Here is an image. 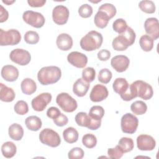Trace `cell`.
<instances>
[{
    "mask_svg": "<svg viewBox=\"0 0 159 159\" xmlns=\"http://www.w3.org/2000/svg\"><path fill=\"white\" fill-rule=\"evenodd\" d=\"M1 9H0V22L2 23L5 21H6L9 17V14L8 12L6 9L4 8V7L1 5Z\"/></svg>",
    "mask_w": 159,
    "mask_h": 159,
    "instance_id": "cell-50",
    "label": "cell"
},
{
    "mask_svg": "<svg viewBox=\"0 0 159 159\" xmlns=\"http://www.w3.org/2000/svg\"><path fill=\"white\" fill-rule=\"evenodd\" d=\"M130 109L134 114L142 115L147 112V106L142 101H136L131 104Z\"/></svg>",
    "mask_w": 159,
    "mask_h": 159,
    "instance_id": "cell-31",
    "label": "cell"
},
{
    "mask_svg": "<svg viewBox=\"0 0 159 159\" xmlns=\"http://www.w3.org/2000/svg\"><path fill=\"white\" fill-rule=\"evenodd\" d=\"M154 40L148 35H143L139 40V44L141 48L145 52H150L153 47Z\"/></svg>",
    "mask_w": 159,
    "mask_h": 159,
    "instance_id": "cell-30",
    "label": "cell"
},
{
    "mask_svg": "<svg viewBox=\"0 0 159 159\" xmlns=\"http://www.w3.org/2000/svg\"><path fill=\"white\" fill-rule=\"evenodd\" d=\"M130 86L136 97H139L144 100L151 99L153 95V91L152 86L148 83L137 80L133 82Z\"/></svg>",
    "mask_w": 159,
    "mask_h": 159,
    "instance_id": "cell-3",
    "label": "cell"
},
{
    "mask_svg": "<svg viewBox=\"0 0 159 159\" xmlns=\"http://www.w3.org/2000/svg\"><path fill=\"white\" fill-rule=\"evenodd\" d=\"M63 137L65 142L67 143H73L77 142L79 134L75 128L73 127H69L63 130Z\"/></svg>",
    "mask_w": 159,
    "mask_h": 159,
    "instance_id": "cell-27",
    "label": "cell"
},
{
    "mask_svg": "<svg viewBox=\"0 0 159 159\" xmlns=\"http://www.w3.org/2000/svg\"><path fill=\"white\" fill-rule=\"evenodd\" d=\"M17 152L16 145L12 142H6L1 146V152L2 155L7 158L13 157Z\"/></svg>",
    "mask_w": 159,
    "mask_h": 159,
    "instance_id": "cell-28",
    "label": "cell"
},
{
    "mask_svg": "<svg viewBox=\"0 0 159 159\" xmlns=\"http://www.w3.org/2000/svg\"><path fill=\"white\" fill-rule=\"evenodd\" d=\"M96 71L93 67H87L82 71V79L86 83H90L95 79Z\"/></svg>",
    "mask_w": 159,
    "mask_h": 159,
    "instance_id": "cell-36",
    "label": "cell"
},
{
    "mask_svg": "<svg viewBox=\"0 0 159 159\" xmlns=\"http://www.w3.org/2000/svg\"><path fill=\"white\" fill-rule=\"evenodd\" d=\"M9 58L12 61L20 66L28 65L31 60L30 53L22 48H16L12 50L10 53Z\"/></svg>",
    "mask_w": 159,
    "mask_h": 159,
    "instance_id": "cell-10",
    "label": "cell"
},
{
    "mask_svg": "<svg viewBox=\"0 0 159 159\" xmlns=\"http://www.w3.org/2000/svg\"><path fill=\"white\" fill-rule=\"evenodd\" d=\"M93 12V7L88 4L81 5L78 9V14L83 18H88L91 17Z\"/></svg>",
    "mask_w": 159,
    "mask_h": 159,
    "instance_id": "cell-43",
    "label": "cell"
},
{
    "mask_svg": "<svg viewBox=\"0 0 159 159\" xmlns=\"http://www.w3.org/2000/svg\"><path fill=\"white\" fill-rule=\"evenodd\" d=\"M14 109L15 112L17 114L21 115V116L25 115L29 111L28 104L25 101H24L23 100L18 101L14 105Z\"/></svg>",
    "mask_w": 159,
    "mask_h": 159,
    "instance_id": "cell-41",
    "label": "cell"
},
{
    "mask_svg": "<svg viewBox=\"0 0 159 159\" xmlns=\"http://www.w3.org/2000/svg\"><path fill=\"white\" fill-rule=\"evenodd\" d=\"M56 102L66 112H73L78 107L76 101L67 93L58 94L56 98Z\"/></svg>",
    "mask_w": 159,
    "mask_h": 159,
    "instance_id": "cell-6",
    "label": "cell"
},
{
    "mask_svg": "<svg viewBox=\"0 0 159 159\" xmlns=\"http://www.w3.org/2000/svg\"><path fill=\"white\" fill-rule=\"evenodd\" d=\"M118 145L124 152V153H127L132 151L134 147V141L129 137H122L118 143Z\"/></svg>",
    "mask_w": 159,
    "mask_h": 159,
    "instance_id": "cell-32",
    "label": "cell"
},
{
    "mask_svg": "<svg viewBox=\"0 0 159 159\" xmlns=\"http://www.w3.org/2000/svg\"><path fill=\"white\" fill-rule=\"evenodd\" d=\"M20 88L22 93L27 95H31L36 91L37 84L31 78H25L20 84Z\"/></svg>",
    "mask_w": 159,
    "mask_h": 159,
    "instance_id": "cell-23",
    "label": "cell"
},
{
    "mask_svg": "<svg viewBox=\"0 0 159 159\" xmlns=\"http://www.w3.org/2000/svg\"><path fill=\"white\" fill-rule=\"evenodd\" d=\"M52 96L49 93H43L34 98L31 102L33 109L37 112L43 111L51 102Z\"/></svg>",
    "mask_w": 159,
    "mask_h": 159,
    "instance_id": "cell-12",
    "label": "cell"
},
{
    "mask_svg": "<svg viewBox=\"0 0 159 159\" xmlns=\"http://www.w3.org/2000/svg\"><path fill=\"white\" fill-rule=\"evenodd\" d=\"M98 11H102L106 12L110 19H112L115 16L117 12V10L116 7L110 3H104L102 4L98 9Z\"/></svg>",
    "mask_w": 159,
    "mask_h": 159,
    "instance_id": "cell-42",
    "label": "cell"
},
{
    "mask_svg": "<svg viewBox=\"0 0 159 159\" xmlns=\"http://www.w3.org/2000/svg\"><path fill=\"white\" fill-rule=\"evenodd\" d=\"M112 45L113 48L116 51H124L129 47L120 35H118L114 39L112 42Z\"/></svg>",
    "mask_w": 159,
    "mask_h": 159,
    "instance_id": "cell-39",
    "label": "cell"
},
{
    "mask_svg": "<svg viewBox=\"0 0 159 159\" xmlns=\"http://www.w3.org/2000/svg\"><path fill=\"white\" fill-rule=\"evenodd\" d=\"M57 47L62 51H68L73 46V39L68 34L62 33L58 35L56 40Z\"/></svg>",
    "mask_w": 159,
    "mask_h": 159,
    "instance_id": "cell-19",
    "label": "cell"
},
{
    "mask_svg": "<svg viewBox=\"0 0 159 159\" xmlns=\"http://www.w3.org/2000/svg\"><path fill=\"white\" fill-rule=\"evenodd\" d=\"M24 40L28 44H36L39 41V35L35 31H27L24 35Z\"/></svg>",
    "mask_w": 159,
    "mask_h": 159,
    "instance_id": "cell-40",
    "label": "cell"
},
{
    "mask_svg": "<svg viewBox=\"0 0 159 159\" xmlns=\"http://www.w3.org/2000/svg\"><path fill=\"white\" fill-rule=\"evenodd\" d=\"M130 60L127 56L119 55L112 58L111 65L112 67L117 72L122 73L125 71L129 67Z\"/></svg>",
    "mask_w": 159,
    "mask_h": 159,
    "instance_id": "cell-17",
    "label": "cell"
},
{
    "mask_svg": "<svg viewBox=\"0 0 159 159\" xmlns=\"http://www.w3.org/2000/svg\"><path fill=\"white\" fill-rule=\"evenodd\" d=\"M84 154V151L81 148L74 147L69 151L68 157L70 159H81L83 158Z\"/></svg>",
    "mask_w": 159,
    "mask_h": 159,
    "instance_id": "cell-45",
    "label": "cell"
},
{
    "mask_svg": "<svg viewBox=\"0 0 159 159\" xmlns=\"http://www.w3.org/2000/svg\"><path fill=\"white\" fill-rule=\"evenodd\" d=\"M25 124L27 128L32 131H38L42 125L41 119L35 116H30L25 120Z\"/></svg>",
    "mask_w": 159,
    "mask_h": 159,
    "instance_id": "cell-26",
    "label": "cell"
},
{
    "mask_svg": "<svg viewBox=\"0 0 159 159\" xmlns=\"http://www.w3.org/2000/svg\"><path fill=\"white\" fill-rule=\"evenodd\" d=\"M53 120V122L58 127H63L66 125L68 122V117L63 114H60V116Z\"/></svg>",
    "mask_w": 159,
    "mask_h": 159,
    "instance_id": "cell-46",
    "label": "cell"
},
{
    "mask_svg": "<svg viewBox=\"0 0 159 159\" xmlns=\"http://www.w3.org/2000/svg\"><path fill=\"white\" fill-rule=\"evenodd\" d=\"M139 7L142 12L147 14H153L155 12L156 7L155 3L152 1L143 0L140 1Z\"/></svg>",
    "mask_w": 159,
    "mask_h": 159,
    "instance_id": "cell-33",
    "label": "cell"
},
{
    "mask_svg": "<svg viewBox=\"0 0 159 159\" xmlns=\"http://www.w3.org/2000/svg\"><path fill=\"white\" fill-rule=\"evenodd\" d=\"M19 70L13 65H7L1 69V76L7 81H15L19 77Z\"/></svg>",
    "mask_w": 159,
    "mask_h": 159,
    "instance_id": "cell-18",
    "label": "cell"
},
{
    "mask_svg": "<svg viewBox=\"0 0 159 159\" xmlns=\"http://www.w3.org/2000/svg\"><path fill=\"white\" fill-rule=\"evenodd\" d=\"M144 28L146 33L153 40H157L159 37V24L155 17H149L144 22Z\"/></svg>",
    "mask_w": 159,
    "mask_h": 159,
    "instance_id": "cell-14",
    "label": "cell"
},
{
    "mask_svg": "<svg viewBox=\"0 0 159 159\" xmlns=\"http://www.w3.org/2000/svg\"><path fill=\"white\" fill-rule=\"evenodd\" d=\"M103 37L101 33L91 30L88 32L80 40L81 48L87 52H91L99 49L102 43Z\"/></svg>",
    "mask_w": 159,
    "mask_h": 159,
    "instance_id": "cell-2",
    "label": "cell"
},
{
    "mask_svg": "<svg viewBox=\"0 0 159 159\" xmlns=\"http://www.w3.org/2000/svg\"><path fill=\"white\" fill-rule=\"evenodd\" d=\"M22 19L27 24L35 28H41L43 26L45 19L43 16L38 12L26 11L23 13Z\"/></svg>",
    "mask_w": 159,
    "mask_h": 159,
    "instance_id": "cell-9",
    "label": "cell"
},
{
    "mask_svg": "<svg viewBox=\"0 0 159 159\" xmlns=\"http://www.w3.org/2000/svg\"><path fill=\"white\" fill-rule=\"evenodd\" d=\"M112 76V72L109 69L103 68L99 71L98 79L99 82L103 84H107L111 81Z\"/></svg>",
    "mask_w": 159,
    "mask_h": 159,
    "instance_id": "cell-37",
    "label": "cell"
},
{
    "mask_svg": "<svg viewBox=\"0 0 159 159\" xmlns=\"http://www.w3.org/2000/svg\"><path fill=\"white\" fill-rule=\"evenodd\" d=\"M108 94V90L105 86L97 84L93 86L89 94V98L91 101L98 102L106 99Z\"/></svg>",
    "mask_w": 159,
    "mask_h": 159,
    "instance_id": "cell-15",
    "label": "cell"
},
{
    "mask_svg": "<svg viewBox=\"0 0 159 159\" xmlns=\"http://www.w3.org/2000/svg\"><path fill=\"white\" fill-rule=\"evenodd\" d=\"M70 12L68 9L63 5L55 6L52 11V19L53 22L57 25L65 24L69 17Z\"/></svg>",
    "mask_w": 159,
    "mask_h": 159,
    "instance_id": "cell-11",
    "label": "cell"
},
{
    "mask_svg": "<svg viewBox=\"0 0 159 159\" xmlns=\"http://www.w3.org/2000/svg\"><path fill=\"white\" fill-rule=\"evenodd\" d=\"M0 99L3 102H9L14 101L16 97L14 90L9 87L4 85L3 83H0Z\"/></svg>",
    "mask_w": 159,
    "mask_h": 159,
    "instance_id": "cell-21",
    "label": "cell"
},
{
    "mask_svg": "<svg viewBox=\"0 0 159 159\" xmlns=\"http://www.w3.org/2000/svg\"><path fill=\"white\" fill-rule=\"evenodd\" d=\"M61 76V70L56 66L42 67L37 73L38 81L42 85L54 84L59 81Z\"/></svg>",
    "mask_w": 159,
    "mask_h": 159,
    "instance_id": "cell-1",
    "label": "cell"
},
{
    "mask_svg": "<svg viewBox=\"0 0 159 159\" xmlns=\"http://www.w3.org/2000/svg\"><path fill=\"white\" fill-rule=\"evenodd\" d=\"M97 56L99 60L107 61L111 57V52L107 49H102L98 52Z\"/></svg>",
    "mask_w": 159,
    "mask_h": 159,
    "instance_id": "cell-48",
    "label": "cell"
},
{
    "mask_svg": "<svg viewBox=\"0 0 159 159\" xmlns=\"http://www.w3.org/2000/svg\"><path fill=\"white\" fill-rule=\"evenodd\" d=\"M120 125L124 133L132 134L136 132L138 127V118L131 113H126L121 118Z\"/></svg>",
    "mask_w": 159,
    "mask_h": 159,
    "instance_id": "cell-8",
    "label": "cell"
},
{
    "mask_svg": "<svg viewBox=\"0 0 159 159\" xmlns=\"http://www.w3.org/2000/svg\"><path fill=\"white\" fill-rule=\"evenodd\" d=\"M129 87V84L127 81L124 78H116L112 84V88L114 92L119 95L124 94L128 89Z\"/></svg>",
    "mask_w": 159,
    "mask_h": 159,
    "instance_id": "cell-24",
    "label": "cell"
},
{
    "mask_svg": "<svg viewBox=\"0 0 159 159\" xmlns=\"http://www.w3.org/2000/svg\"><path fill=\"white\" fill-rule=\"evenodd\" d=\"M82 143L88 148H93L97 144V139L92 134H86L83 136Z\"/></svg>",
    "mask_w": 159,
    "mask_h": 159,
    "instance_id": "cell-35",
    "label": "cell"
},
{
    "mask_svg": "<svg viewBox=\"0 0 159 159\" xmlns=\"http://www.w3.org/2000/svg\"><path fill=\"white\" fill-rule=\"evenodd\" d=\"M137 146L140 150L152 151L156 146V142L152 136L141 134L137 138Z\"/></svg>",
    "mask_w": 159,
    "mask_h": 159,
    "instance_id": "cell-13",
    "label": "cell"
},
{
    "mask_svg": "<svg viewBox=\"0 0 159 159\" xmlns=\"http://www.w3.org/2000/svg\"><path fill=\"white\" fill-rule=\"evenodd\" d=\"M119 35H120L122 37V39L124 40V42L126 43L128 47L131 46L135 42L136 37L135 32L130 27H127L125 30L122 34H119Z\"/></svg>",
    "mask_w": 159,
    "mask_h": 159,
    "instance_id": "cell-29",
    "label": "cell"
},
{
    "mask_svg": "<svg viewBox=\"0 0 159 159\" xmlns=\"http://www.w3.org/2000/svg\"><path fill=\"white\" fill-rule=\"evenodd\" d=\"M8 134L11 139L19 141L22 139L24 135V129L20 124L14 123L9 126Z\"/></svg>",
    "mask_w": 159,
    "mask_h": 159,
    "instance_id": "cell-22",
    "label": "cell"
},
{
    "mask_svg": "<svg viewBox=\"0 0 159 159\" xmlns=\"http://www.w3.org/2000/svg\"><path fill=\"white\" fill-rule=\"evenodd\" d=\"M60 114L61 112L60 109H58V108L56 107H50L48 109L47 111V116H48V117L52 119H55L58 117Z\"/></svg>",
    "mask_w": 159,
    "mask_h": 159,
    "instance_id": "cell-47",
    "label": "cell"
},
{
    "mask_svg": "<svg viewBox=\"0 0 159 159\" xmlns=\"http://www.w3.org/2000/svg\"><path fill=\"white\" fill-rule=\"evenodd\" d=\"M88 115L94 120H101L104 115V109L102 106H94L89 109Z\"/></svg>",
    "mask_w": 159,
    "mask_h": 159,
    "instance_id": "cell-34",
    "label": "cell"
},
{
    "mask_svg": "<svg viewBox=\"0 0 159 159\" xmlns=\"http://www.w3.org/2000/svg\"><path fill=\"white\" fill-rule=\"evenodd\" d=\"M124 153V152L118 145L114 148H110L107 150V155L112 159H119L123 156Z\"/></svg>",
    "mask_w": 159,
    "mask_h": 159,
    "instance_id": "cell-44",
    "label": "cell"
},
{
    "mask_svg": "<svg viewBox=\"0 0 159 159\" xmlns=\"http://www.w3.org/2000/svg\"><path fill=\"white\" fill-rule=\"evenodd\" d=\"M27 3L30 7H42L46 3L45 0H28Z\"/></svg>",
    "mask_w": 159,
    "mask_h": 159,
    "instance_id": "cell-49",
    "label": "cell"
},
{
    "mask_svg": "<svg viewBox=\"0 0 159 159\" xmlns=\"http://www.w3.org/2000/svg\"><path fill=\"white\" fill-rule=\"evenodd\" d=\"M89 86V83H86L82 78H78L73 84V92L78 97H83L88 91Z\"/></svg>",
    "mask_w": 159,
    "mask_h": 159,
    "instance_id": "cell-20",
    "label": "cell"
},
{
    "mask_svg": "<svg viewBox=\"0 0 159 159\" xmlns=\"http://www.w3.org/2000/svg\"><path fill=\"white\" fill-rule=\"evenodd\" d=\"M39 139L41 143L51 147H57L61 143V139L58 134L55 130L46 128L39 134Z\"/></svg>",
    "mask_w": 159,
    "mask_h": 159,
    "instance_id": "cell-4",
    "label": "cell"
},
{
    "mask_svg": "<svg viewBox=\"0 0 159 159\" xmlns=\"http://www.w3.org/2000/svg\"><path fill=\"white\" fill-rule=\"evenodd\" d=\"M15 1H8V0H6V1L2 0V2L3 3H4V4H7V5H11V4H12V3L15 2Z\"/></svg>",
    "mask_w": 159,
    "mask_h": 159,
    "instance_id": "cell-51",
    "label": "cell"
},
{
    "mask_svg": "<svg viewBox=\"0 0 159 159\" xmlns=\"http://www.w3.org/2000/svg\"><path fill=\"white\" fill-rule=\"evenodd\" d=\"M127 27L128 26L126 21L121 18L117 19L116 20H115L112 24L113 30L119 34H120L122 32H124Z\"/></svg>",
    "mask_w": 159,
    "mask_h": 159,
    "instance_id": "cell-38",
    "label": "cell"
},
{
    "mask_svg": "<svg viewBox=\"0 0 159 159\" xmlns=\"http://www.w3.org/2000/svg\"><path fill=\"white\" fill-rule=\"evenodd\" d=\"M21 40V35L16 29L4 30L0 29V45L8 46L18 44Z\"/></svg>",
    "mask_w": 159,
    "mask_h": 159,
    "instance_id": "cell-5",
    "label": "cell"
},
{
    "mask_svg": "<svg viewBox=\"0 0 159 159\" xmlns=\"http://www.w3.org/2000/svg\"><path fill=\"white\" fill-rule=\"evenodd\" d=\"M109 16L102 11H98L94 18V22L96 27L100 29H104L107 25L110 20Z\"/></svg>",
    "mask_w": 159,
    "mask_h": 159,
    "instance_id": "cell-25",
    "label": "cell"
},
{
    "mask_svg": "<svg viewBox=\"0 0 159 159\" xmlns=\"http://www.w3.org/2000/svg\"><path fill=\"white\" fill-rule=\"evenodd\" d=\"M75 119L78 125L87 127L92 130L98 129L101 125V120H94L84 112H78L76 115Z\"/></svg>",
    "mask_w": 159,
    "mask_h": 159,
    "instance_id": "cell-7",
    "label": "cell"
},
{
    "mask_svg": "<svg viewBox=\"0 0 159 159\" xmlns=\"http://www.w3.org/2000/svg\"><path fill=\"white\" fill-rule=\"evenodd\" d=\"M67 60L71 65L78 68H83L87 65L88 57L81 52H71L68 55Z\"/></svg>",
    "mask_w": 159,
    "mask_h": 159,
    "instance_id": "cell-16",
    "label": "cell"
}]
</instances>
